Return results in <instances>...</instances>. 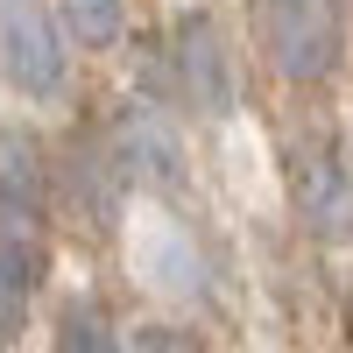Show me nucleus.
Instances as JSON below:
<instances>
[{
  "mask_svg": "<svg viewBox=\"0 0 353 353\" xmlns=\"http://www.w3.org/2000/svg\"><path fill=\"white\" fill-rule=\"evenodd\" d=\"M149 92L176 99L191 121H226L233 113V57L212 14H176L149 64Z\"/></svg>",
  "mask_w": 353,
  "mask_h": 353,
  "instance_id": "obj_1",
  "label": "nucleus"
},
{
  "mask_svg": "<svg viewBox=\"0 0 353 353\" xmlns=\"http://www.w3.org/2000/svg\"><path fill=\"white\" fill-rule=\"evenodd\" d=\"M57 14H64V36L78 50H113L128 28V8L121 0H57Z\"/></svg>",
  "mask_w": 353,
  "mask_h": 353,
  "instance_id": "obj_10",
  "label": "nucleus"
},
{
  "mask_svg": "<svg viewBox=\"0 0 353 353\" xmlns=\"http://www.w3.org/2000/svg\"><path fill=\"white\" fill-rule=\"evenodd\" d=\"M261 50L290 85H325L339 71V8L332 0H248Z\"/></svg>",
  "mask_w": 353,
  "mask_h": 353,
  "instance_id": "obj_2",
  "label": "nucleus"
},
{
  "mask_svg": "<svg viewBox=\"0 0 353 353\" xmlns=\"http://www.w3.org/2000/svg\"><path fill=\"white\" fill-rule=\"evenodd\" d=\"M0 78L21 99L64 92V14H50L43 0H0Z\"/></svg>",
  "mask_w": 353,
  "mask_h": 353,
  "instance_id": "obj_5",
  "label": "nucleus"
},
{
  "mask_svg": "<svg viewBox=\"0 0 353 353\" xmlns=\"http://www.w3.org/2000/svg\"><path fill=\"white\" fill-rule=\"evenodd\" d=\"M128 353H212V346H205L191 325H134Z\"/></svg>",
  "mask_w": 353,
  "mask_h": 353,
  "instance_id": "obj_11",
  "label": "nucleus"
},
{
  "mask_svg": "<svg viewBox=\"0 0 353 353\" xmlns=\"http://www.w3.org/2000/svg\"><path fill=\"white\" fill-rule=\"evenodd\" d=\"M36 283H43V241L36 233H0V346L21 332Z\"/></svg>",
  "mask_w": 353,
  "mask_h": 353,
  "instance_id": "obj_8",
  "label": "nucleus"
},
{
  "mask_svg": "<svg viewBox=\"0 0 353 353\" xmlns=\"http://www.w3.org/2000/svg\"><path fill=\"white\" fill-rule=\"evenodd\" d=\"M64 184L57 191H71V219L78 226H92V233H106L113 219H121V191H128V176L113 170V156H106V141H71L64 149Z\"/></svg>",
  "mask_w": 353,
  "mask_h": 353,
  "instance_id": "obj_7",
  "label": "nucleus"
},
{
  "mask_svg": "<svg viewBox=\"0 0 353 353\" xmlns=\"http://www.w3.org/2000/svg\"><path fill=\"white\" fill-rule=\"evenodd\" d=\"M106 156H113V170L128 176V191H163V198H176V191L191 184L184 141H176V128L163 121L149 99H128V106L106 121Z\"/></svg>",
  "mask_w": 353,
  "mask_h": 353,
  "instance_id": "obj_4",
  "label": "nucleus"
},
{
  "mask_svg": "<svg viewBox=\"0 0 353 353\" xmlns=\"http://www.w3.org/2000/svg\"><path fill=\"white\" fill-rule=\"evenodd\" d=\"M290 212L311 241H353V163L332 134L290 141Z\"/></svg>",
  "mask_w": 353,
  "mask_h": 353,
  "instance_id": "obj_3",
  "label": "nucleus"
},
{
  "mask_svg": "<svg viewBox=\"0 0 353 353\" xmlns=\"http://www.w3.org/2000/svg\"><path fill=\"white\" fill-rule=\"evenodd\" d=\"M57 353H128V339L113 332L99 297H71L57 311Z\"/></svg>",
  "mask_w": 353,
  "mask_h": 353,
  "instance_id": "obj_9",
  "label": "nucleus"
},
{
  "mask_svg": "<svg viewBox=\"0 0 353 353\" xmlns=\"http://www.w3.org/2000/svg\"><path fill=\"white\" fill-rule=\"evenodd\" d=\"M50 198H57V170L43 163L36 134L28 128H0V233H36L43 241Z\"/></svg>",
  "mask_w": 353,
  "mask_h": 353,
  "instance_id": "obj_6",
  "label": "nucleus"
}]
</instances>
